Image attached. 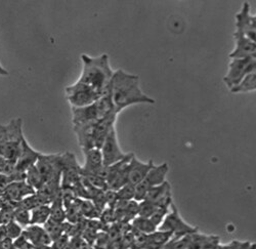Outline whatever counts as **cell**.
Instances as JSON below:
<instances>
[{"instance_id":"cell-1","label":"cell","mask_w":256,"mask_h":249,"mask_svg":"<svg viewBox=\"0 0 256 249\" xmlns=\"http://www.w3.org/2000/svg\"><path fill=\"white\" fill-rule=\"evenodd\" d=\"M109 94L117 113L136 104H155V100L146 96L140 86V77L122 69L114 72L110 82Z\"/></svg>"},{"instance_id":"cell-2","label":"cell","mask_w":256,"mask_h":249,"mask_svg":"<svg viewBox=\"0 0 256 249\" xmlns=\"http://www.w3.org/2000/svg\"><path fill=\"white\" fill-rule=\"evenodd\" d=\"M81 60L83 68L78 81L90 86L100 96L108 92L114 74L110 66L109 56L102 54L100 56L92 58L88 54H82Z\"/></svg>"},{"instance_id":"cell-3","label":"cell","mask_w":256,"mask_h":249,"mask_svg":"<svg viewBox=\"0 0 256 249\" xmlns=\"http://www.w3.org/2000/svg\"><path fill=\"white\" fill-rule=\"evenodd\" d=\"M117 117L104 118L96 122L74 126L79 147L84 149H100L104 140L112 128L115 126Z\"/></svg>"},{"instance_id":"cell-4","label":"cell","mask_w":256,"mask_h":249,"mask_svg":"<svg viewBox=\"0 0 256 249\" xmlns=\"http://www.w3.org/2000/svg\"><path fill=\"white\" fill-rule=\"evenodd\" d=\"M24 138L22 118L12 119L10 123L0 126V157L16 164Z\"/></svg>"},{"instance_id":"cell-5","label":"cell","mask_w":256,"mask_h":249,"mask_svg":"<svg viewBox=\"0 0 256 249\" xmlns=\"http://www.w3.org/2000/svg\"><path fill=\"white\" fill-rule=\"evenodd\" d=\"M158 230L168 232L174 238H180L199 231L197 226H190L182 220L174 203H172V206H170V210L164 218L161 224L158 226Z\"/></svg>"},{"instance_id":"cell-6","label":"cell","mask_w":256,"mask_h":249,"mask_svg":"<svg viewBox=\"0 0 256 249\" xmlns=\"http://www.w3.org/2000/svg\"><path fill=\"white\" fill-rule=\"evenodd\" d=\"M256 60L249 58H232L228 64V73L224 77V82L228 90L232 88L248 74L255 72Z\"/></svg>"},{"instance_id":"cell-7","label":"cell","mask_w":256,"mask_h":249,"mask_svg":"<svg viewBox=\"0 0 256 249\" xmlns=\"http://www.w3.org/2000/svg\"><path fill=\"white\" fill-rule=\"evenodd\" d=\"M169 172V166L167 163H162L160 165H154L151 170L148 172L146 178L136 186L134 201L140 202L144 199L148 190L156 186H159L166 182V176Z\"/></svg>"},{"instance_id":"cell-8","label":"cell","mask_w":256,"mask_h":249,"mask_svg":"<svg viewBox=\"0 0 256 249\" xmlns=\"http://www.w3.org/2000/svg\"><path fill=\"white\" fill-rule=\"evenodd\" d=\"M65 92L72 108H82L92 105L102 96L98 92L79 81L68 86Z\"/></svg>"},{"instance_id":"cell-9","label":"cell","mask_w":256,"mask_h":249,"mask_svg":"<svg viewBox=\"0 0 256 249\" xmlns=\"http://www.w3.org/2000/svg\"><path fill=\"white\" fill-rule=\"evenodd\" d=\"M100 153L102 157V163L104 168H108L113 164H116L123 160L127 154L123 153L118 142L117 132L115 126L111 128L109 134H106L102 146L100 147Z\"/></svg>"},{"instance_id":"cell-10","label":"cell","mask_w":256,"mask_h":249,"mask_svg":"<svg viewBox=\"0 0 256 249\" xmlns=\"http://www.w3.org/2000/svg\"><path fill=\"white\" fill-rule=\"evenodd\" d=\"M84 164L80 166V176H98L104 180L106 178V168L102 163V157L100 150L98 148L84 149Z\"/></svg>"},{"instance_id":"cell-11","label":"cell","mask_w":256,"mask_h":249,"mask_svg":"<svg viewBox=\"0 0 256 249\" xmlns=\"http://www.w3.org/2000/svg\"><path fill=\"white\" fill-rule=\"evenodd\" d=\"M234 18H236V22H234L236 30H234V33L241 34L255 42L256 16L251 14L249 2L243 4L241 10L236 14Z\"/></svg>"},{"instance_id":"cell-12","label":"cell","mask_w":256,"mask_h":249,"mask_svg":"<svg viewBox=\"0 0 256 249\" xmlns=\"http://www.w3.org/2000/svg\"><path fill=\"white\" fill-rule=\"evenodd\" d=\"M144 201L150 202L157 207H170L172 202V186L166 180L163 184L154 186L146 193Z\"/></svg>"},{"instance_id":"cell-13","label":"cell","mask_w":256,"mask_h":249,"mask_svg":"<svg viewBox=\"0 0 256 249\" xmlns=\"http://www.w3.org/2000/svg\"><path fill=\"white\" fill-rule=\"evenodd\" d=\"M155 164L152 160L148 162L140 161L136 155L132 156L130 163H128V172H127V182L132 186L138 184L151 170Z\"/></svg>"},{"instance_id":"cell-14","label":"cell","mask_w":256,"mask_h":249,"mask_svg":"<svg viewBox=\"0 0 256 249\" xmlns=\"http://www.w3.org/2000/svg\"><path fill=\"white\" fill-rule=\"evenodd\" d=\"M234 40V48L228 54L230 58H249L256 56V44L247 37L234 33L232 34Z\"/></svg>"},{"instance_id":"cell-15","label":"cell","mask_w":256,"mask_h":249,"mask_svg":"<svg viewBox=\"0 0 256 249\" xmlns=\"http://www.w3.org/2000/svg\"><path fill=\"white\" fill-rule=\"evenodd\" d=\"M36 191L28 184L25 180L12 182L2 194V197L8 201L18 204L30 195H33Z\"/></svg>"},{"instance_id":"cell-16","label":"cell","mask_w":256,"mask_h":249,"mask_svg":"<svg viewBox=\"0 0 256 249\" xmlns=\"http://www.w3.org/2000/svg\"><path fill=\"white\" fill-rule=\"evenodd\" d=\"M39 155L40 153L35 151L27 140L24 138L22 142V151L14 164V172L26 174V172L36 164Z\"/></svg>"},{"instance_id":"cell-17","label":"cell","mask_w":256,"mask_h":249,"mask_svg":"<svg viewBox=\"0 0 256 249\" xmlns=\"http://www.w3.org/2000/svg\"><path fill=\"white\" fill-rule=\"evenodd\" d=\"M23 234L37 249L44 246H52V244L50 237L42 226H28L24 229Z\"/></svg>"},{"instance_id":"cell-18","label":"cell","mask_w":256,"mask_h":249,"mask_svg":"<svg viewBox=\"0 0 256 249\" xmlns=\"http://www.w3.org/2000/svg\"><path fill=\"white\" fill-rule=\"evenodd\" d=\"M220 244L218 236L206 235L198 232L190 235L188 249H216Z\"/></svg>"},{"instance_id":"cell-19","label":"cell","mask_w":256,"mask_h":249,"mask_svg":"<svg viewBox=\"0 0 256 249\" xmlns=\"http://www.w3.org/2000/svg\"><path fill=\"white\" fill-rule=\"evenodd\" d=\"M172 238V235L170 233L157 230L154 233L146 235L144 249H161Z\"/></svg>"},{"instance_id":"cell-20","label":"cell","mask_w":256,"mask_h":249,"mask_svg":"<svg viewBox=\"0 0 256 249\" xmlns=\"http://www.w3.org/2000/svg\"><path fill=\"white\" fill-rule=\"evenodd\" d=\"M50 218V205H40L30 212V226H44Z\"/></svg>"},{"instance_id":"cell-21","label":"cell","mask_w":256,"mask_h":249,"mask_svg":"<svg viewBox=\"0 0 256 249\" xmlns=\"http://www.w3.org/2000/svg\"><path fill=\"white\" fill-rule=\"evenodd\" d=\"M130 222H132L130 224L132 229L144 235H148L158 230L157 226L151 222V220L146 218L136 216Z\"/></svg>"},{"instance_id":"cell-22","label":"cell","mask_w":256,"mask_h":249,"mask_svg":"<svg viewBox=\"0 0 256 249\" xmlns=\"http://www.w3.org/2000/svg\"><path fill=\"white\" fill-rule=\"evenodd\" d=\"M256 90V73H250L245 76L237 86L230 90L232 94H245L252 92Z\"/></svg>"},{"instance_id":"cell-23","label":"cell","mask_w":256,"mask_h":249,"mask_svg":"<svg viewBox=\"0 0 256 249\" xmlns=\"http://www.w3.org/2000/svg\"><path fill=\"white\" fill-rule=\"evenodd\" d=\"M50 220L56 222H65L66 220V210L64 207L60 194L50 204Z\"/></svg>"},{"instance_id":"cell-24","label":"cell","mask_w":256,"mask_h":249,"mask_svg":"<svg viewBox=\"0 0 256 249\" xmlns=\"http://www.w3.org/2000/svg\"><path fill=\"white\" fill-rule=\"evenodd\" d=\"M65 222H56L52 220H48L44 226V230L46 231V233L48 234V236L50 237L52 241H56V239H58L62 235L65 234V224H64Z\"/></svg>"},{"instance_id":"cell-25","label":"cell","mask_w":256,"mask_h":249,"mask_svg":"<svg viewBox=\"0 0 256 249\" xmlns=\"http://www.w3.org/2000/svg\"><path fill=\"white\" fill-rule=\"evenodd\" d=\"M25 182L28 184H30L35 191H38L41 188V186L44 184V180H42V178H41L39 172L37 170L35 165L32 166L31 168H29L26 172Z\"/></svg>"},{"instance_id":"cell-26","label":"cell","mask_w":256,"mask_h":249,"mask_svg":"<svg viewBox=\"0 0 256 249\" xmlns=\"http://www.w3.org/2000/svg\"><path fill=\"white\" fill-rule=\"evenodd\" d=\"M14 222L25 229V228L30 226V212L16 204L14 212Z\"/></svg>"},{"instance_id":"cell-27","label":"cell","mask_w":256,"mask_h":249,"mask_svg":"<svg viewBox=\"0 0 256 249\" xmlns=\"http://www.w3.org/2000/svg\"><path fill=\"white\" fill-rule=\"evenodd\" d=\"M118 201H132L134 200L136 195V186L126 184L122 188L116 191Z\"/></svg>"},{"instance_id":"cell-28","label":"cell","mask_w":256,"mask_h":249,"mask_svg":"<svg viewBox=\"0 0 256 249\" xmlns=\"http://www.w3.org/2000/svg\"><path fill=\"white\" fill-rule=\"evenodd\" d=\"M216 249H255V243L234 240L228 244H218Z\"/></svg>"},{"instance_id":"cell-29","label":"cell","mask_w":256,"mask_h":249,"mask_svg":"<svg viewBox=\"0 0 256 249\" xmlns=\"http://www.w3.org/2000/svg\"><path fill=\"white\" fill-rule=\"evenodd\" d=\"M157 208V206H155L154 204L148 202V201H140L138 202V216H142V218H150L152 216V214L155 212Z\"/></svg>"},{"instance_id":"cell-30","label":"cell","mask_w":256,"mask_h":249,"mask_svg":"<svg viewBox=\"0 0 256 249\" xmlns=\"http://www.w3.org/2000/svg\"><path fill=\"white\" fill-rule=\"evenodd\" d=\"M6 231L8 238L14 241L23 234L24 229L20 224H18L16 222L12 220V222H8V224H6Z\"/></svg>"},{"instance_id":"cell-31","label":"cell","mask_w":256,"mask_h":249,"mask_svg":"<svg viewBox=\"0 0 256 249\" xmlns=\"http://www.w3.org/2000/svg\"><path fill=\"white\" fill-rule=\"evenodd\" d=\"M14 172V163L0 157V174L12 176Z\"/></svg>"},{"instance_id":"cell-32","label":"cell","mask_w":256,"mask_h":249,"mask_svg":"<svg viewBox=\"0 0 256 249\" xmlns=\"http://www.w3.org/2000/svg\"><path fill=\"white\" fill-rule=\"evenodd\" d=\"M12 182L10 176L0 174V195H2L6 189V186Z\"/></svg>"},{"instance_id":"cell-33","label":"cell","mask_w":256,"mask_h":249,"mask_svg":"<svg viewBox=\"0 0 256 249\" xmlns=\"http://www.w3.org/2000/svg\"><path fill=\"white\" fill-rule=\"evenodd\" d=\"M6 239H8L6 231V226L0 224V242L4 241Z\"/></svg>"}]
</instances>
